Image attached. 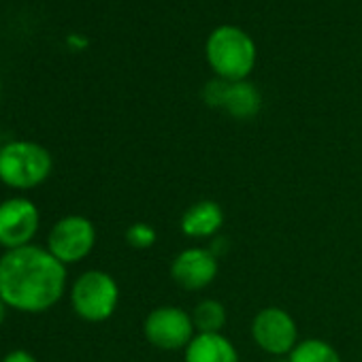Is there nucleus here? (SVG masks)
Here are the masks:
<instances>
[{"instance_id": "f257e3e1", "label": "nucleus", "mask_w": 362, "mask_h": 362, "mask_svg": "<svg viewBox=\"0 0 362 362\" xmlns=\"http://www.w3.org/2000/svg\"><path fill=\"white\" fill-rule=\"evenodd\" d=\"M66 292V267L47 247L26 245L0 256V296L20 313H45Z\"/></svg>"}, {"instance_id": "f03ea898", "label": "nucleus", "mask_w": 362, "mask_h": 362, "mask_svg": "<svg viewBox=\"0 0 362 362\" xmlns=\"http://www.w3.org/2000/svg\"><path fill=\"white\" fill-rule=\"evenodd\" d=\"M205 58L218 79L245 81L258 64V47L243 28L222 24L209 33L205 41Z\"/></svg>"}, {"instance_id": "7ed1b4c3", "label": "nucleus", "mask_w": 362, "mask_h": 362, "mask_svg": "<svg viewBox=\"0 0 362 362\" xmlns=\"http://www.w3.org/2000/svg\"><path fill=\"white\" fill-rule=\"evenodd\" d=\"M54 158L35 141H9L0 149V184L13 190H33L49 179Z\"/></svg>"}, {"instance_id": "20e7f679", "label": "nucleus", "mask_w": 362, "mask_h": 362, "mask_svg": "<svg viewBox=\"0 0 362 362\" xmlns=\"http://www.w3.org/2000/svg\"><path fill=\"white\" fill-rule=\"evenodd\" d=\"M119 305V286L115 277L100 269L81 273L71 286L73 311L92 324L107 322Z\"/></svg>"}, {"instance_id": "39448f33", "label": "nucleus", "mask_w": 362, "mask_h": 362, "mask_svg": "<svg viewBox=\"0 0 362 362\" xmlns=\"http://www.w3.org/2000/svg\"><path fill=\"white\" fill-rule=\"evenodd\" d=\"M143 337L160 351H184L197 337L192 313L179 305H160L145 315Z\"/></svg>"}, {"instance_id": "423d86ee", "label": "nucleus", "mask_w": 362, "mask_h": 362, "mask_svg": "<svg viewBox=\"0 0 362 362\" xmlns=\"http://www.w3.org/2000/svg\"><path fill=\"white\" fill-rule=\"evenodd\" d=\"M250 334L254 345L273 358H288L300 341L298 326L292 313L275 305L264 307L254 315Z\"/></svg>"}, {"instance_id": "0eeeda50", "label": "nucleus", "mask_w": 362, "mask_h": 362, "mask_svg": "<svg viewBox=\"0 0 362 362\" xmlns=\"http://www.w3.org/2000/svg\"><path fill=\"white\" fill-rule=\"evenodd\" d=\"M96 247V226L86 216L58 220L47 235V252L64 267L86 260Z\"/></svg>"}, {"instance_id": "6e6552de", "label": "nucleus", "mask_w": 362, "mask_h": 362, "mask_svg": "<svg viewBox=\"0 0 362 362\" xmlns=\"http://www.w3.org/2000/svg\"><path fill=\"white\" fill-rule=\"evenodd\" d=\"M168 273L177 288L201 292L216 281L220 273V256L207 245H190L173 258Z\"/></svg>"}, {"instance_id": "1a4fd4ad", "label": "nucleus", "mask_w": 362, "mask_h": 362, "mask_svg": "<svg viewBox=\"0 0 362 362\" xmlns=\"http://www.w3.org/2000/svg\"><path fill=\"white\" fill-rule=\"evenodd\" d=\"M41 214L30 199L13 197L0 203V247L20 250L33 245L39 233Z\"/></svg>"}, {"instance_id": "9d476101", "label": "nucleus", "mask_w": 362, "mask_h": 362, "mask_svg": "<svg viewBox=\"0 0 362 362\" xmlns=\"http://www.w3.org/2000/svg\"><path fill=\"white\" fill-rule=\"evenodd\" d=\"M224 222H226L224 207L218 201L203 199V201L192 203L184 211V216L179 220V228H181V235L188 239L207 241L220 235V230L224 228Z\"/></svg>"}, {"instance_id": "9b49d317", "label": "nucleus", "mask_w": 362, "mask_h": 362, "mask_svg": "<svg viewBox=\"0 0 362 362\" xmlns=\"http://www.w3.org/2000/svg\"><path fill=\"white\" fill-rule=\"evenodd\" d=\"M184 362H241L237 345L224 332H197L184 349Z\"/></svg>"}, {"instance_id": "f8f14e48", "label": "nucleus", "mask_w": 362, "mask_h": 362, "mask_svg": "<svg viewBox=\"0 0 362 362\" xmlns=\"http://www.w3.org/2000/svg\"><path fill=\"white\" fill-rule=\"evenodd\" d=\"M260 109H262V94L250 79L228 81L222 111H226L230 117L239 122H247L254 119L260 113Z\"/></svg>"}, {"instance_id": "ddd939ff", "label": "nucleus", "mask_w": 362, "mask_h": 362, "mask_svg": "<svg viewBox=\"0 0 362 362\" xmlns=\"http://www.w3.org/2000/svg\"><path fill=\"white\" fill-rule=\"evenodd\" d=\"M192 322L197 332L214 334V332H224V326L228 322V311L222 300L218 298H203L194 305Z\"/></svg>"}, {"instance_id": "4468645a", "label": "nucleus", "mask_w": 362, "mask_h": 362, "mask_svg": "<svg viewBox=\"0 0 362 362\" xmlns=\"http://www.w3.org/2000/svg\"><path fill=\"white\" fill-rule=\"evenodd\" d=\"M286 362H343L339 349L320 337L300 339L298 345L290 351Z\"/></svg>"}, {"instance_id": "2eb2a0df", "label": "nucleus", "mask_w": 362, "mask_h": 362, "mask_svg": "<svg viewBox=\"0 0 362 362\" xmlns=\"http://www.w3.org/2000/svg\"><path fill=\"white\" fill-rule=\"evenodd\" d=\"M124 239L128 243V247L145 252L151 250L158 243V230L149 224V222H134L126 228Z\"/></svg>"}, {"instance_id": "dca6fc26", "label": "nucleus", "mask_w": 362, "mask_h": 362, "mask_svg": "<svg viewBox=\"0 0 362 362\" xmlns=\"http://www.w3.org/2000/svg\"><path fill=\"white\" fill-rule=\"evenodd\" d=\"M226 86H228V81L218 79V77H214L209 83H205V88H203V100H205V105L211 107V109H222L224 94H226Z\"/></svg>"}, {"instance_id": "f3484780", "label": "nucleus", "mask_w": 362, "mask_h": 362, "mask_svg": "<svg viewBox=\"0 0 362 362\" xmlns=\"http://www.w3.org/2000/svg\"><path fill=\"white\" fill-rule=\"evenodd\" d=\"M3 362H37V358L28 349H13L3 358Z\"/></svg>"}, {"instance_id": "a211bd4d", "label": "nucleus", "mask_w": 362, "mask_h": 362, "mask_svg": "<svg viewBox=\"0 0 362 362\" xmlns=\"http://www.w3.org/2000/svg\"><path fill=\"white\" fill-rule=\"evenodd\" d=\"M7 309H9V307H7V303L3 300V296H0V324H3V322H5V315H7Z\"/></svg>"}, {"instance_id": "6ab92c4d", "label": "nucleus", "mask_w": 362, "mask_h": 362, "mask_svg": "<svg viewBox=\"0 0 362 362\" xmlns=\"http://www.w3.org/2000/svg\"><path fill=\"white\" fill-rule=\"evenodd\" d=\"M3 145H5V143H3V141H0V149H3Z\"/></svg>"}, {"instance_id": "aec40b11", "label": "nucleus", "mask_w": 362, "mask_h": 362, "mask_svg": "<svg viewBox=\"0 0 362 362\" xmlns=\"http://www.w3.org/2000/svg\"><path fill=\"white\" fill-rule=\"evenodd\" d=\"M0 92H3V83H0Z\"/></svg>"}]
</instances>
